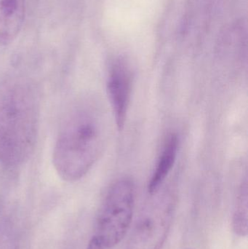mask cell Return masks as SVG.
Returning <instances> with one entry per match:
<instances>
[{"label": "cell", "instance_id": "ba28073f", "mask_svg": "<svg viewBox=\"0 0 248 249\" xmlns=\"http://www.w3.org/2000/svg\"><path fill=\"white\" fill-rule=\"evenodd\" d=\"M234 232L240 237L248 235V187L247 184L242 186L234 209L232 217Z\"/></svg>", "mask_w": 248, "mask_h": 249}, {"label": "cell", "instance_id": "8992f818", "mask_svg": "<svg viewBox=\"0 0 248 249\" xmlns=\"http://www.w3.org/2000/svg\"><path fill=\"white\" fill-rule=\"evenodd\" d=\"M26 14V0H0V45L13 42L20 33Z\"/></svg>", "mask_w": 248, "mask_h": 249}, {"label": "cell", "instance_id": "52a82bcc", "mask_svg": "<svg viewBox=\"0 0 248 249\" xmlns=\"http://www.w3.org/2000/svg\"><path fill=\"white\" fill-rule=\"evenodd\" d=\"M179 140L177 135L170 134L166 139L157 165L149 182L148 190L150 195L160 190L176 162L179 152Z\"/></svg>", "mask_w": 248, "mask_h": 249}, {"label": "cell", "instance_id": "6da1fadb", "mask_svg": "<svg viewBox=\"0 0 248 249\" xmlns=\"http://www.w3.org/2000/svg\"><path fill=\"white\" fill-rule=\"evenodd\" d=\"M109 120L96 99L77 104L64 119L52 152V164L64 181L74 182L96 163L107 142Z\"/></svg>", "mask_w": 248, "mask_h": 249}, {"label": "cell", "instance_id": "5b68a950", "mask_svg": "<svg viewBox=\"0 0 248 249\" xmlns=\"http://www.w3.org/2000/svg\"><path fill=\"white\" fill-rule=\"evenodd\" d=\"M132 69L127 61L118 59L111 67L107 80V91L114 118L119 130L125 126L132 95Z\"/></svg>", "mask_w": 248, "mask_h": 249}, {"label": "cell", "instance_id": "8fae6325", "mask_svg": "<svg viewBox=\"0 0 248 249\" xmlns=\"http://www.w3.org/2000/svg\"></svg>", "mask_w": 248, "mask_h": 249}, {"label": "cell", "instance_id": "277c9868", "mask_svg": "<svg viewBox=\"0 0 248 249\" xmlns=\"http://www.w3.org/2000/svg\"><path fill=\"white\" fill-rule=\"evenodd\" d=\"M141 211L125 249H161L170 232L176 200L170 193H155Z\"/></svg>", "mask_w": 248, "mask_h": 249}, {"label": "cell", "instance_id": "7a4b0ae2", "mask_svg": "<svg viewBox=\"0 0 248 249\" xmlns=\"http://www.w3.org/2000/svg\"><path fill=\"white\" fill-rule=\"evenodd\" d=\"M40 102L32 85L20 83L0 103V163L10 169L23 165L34 150L39 131Z\"/></svg>", "mask_w": 248, "mask_h": 249}, {"label": "cell", "instance_id": "3957f363", "mask_svg": "<svg viewBox=\"0 0 248 249\" xmlns=\"http://www.w3.org/2000/svg\"><path fill=\"white\" fill-rule=\"evenodd\" d=\"M135 186L122 178L109 189L96 219L95 236L106 249L118 245L131 228L135 207Z\"/></svg>", "mask_w": 248, "mask_h": 249}, {"label": "cell", "instance_id": "30bf717a", "mask_svg": "<svg viewBox=\"0 0 248 249\" xmlns=\"http://www.w3.org/2000/svg\"><path fill=\"white\" fill-rule=\"evenodd\" d=\"M86 249H106V247L102 244L101 241L97 238V237H92L91 239L89 241Z\"/></svg>", "mask_w": 248, "mask_h": 249}, {"label": "cell", "instance_id": "9c48e42d", "mask_svg": "<svg viewBox=\"0 0 248 249\" xmlns=\"http://www.w3.org/2000/svg\"><path fill=\"white\" fill-rule=\"evenodd\" d=\"M0 249H16L13 237L4 229L0 230Z\"/></svg>", "mask_w": 248, "mask_h": 249}]
</instances>
